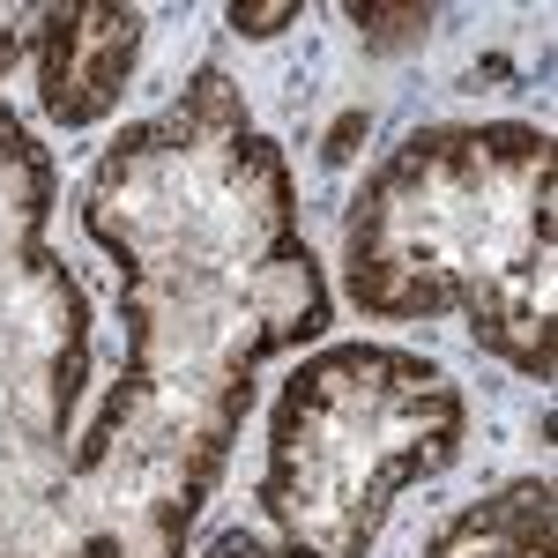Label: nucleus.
Here are the masks:
<instances>
[{
	"mask_svg": "<svg viewBox=\"0 0 558 558\" xmlns=\"http://www.w3.org/2000/svg\"><path fill=\"white\" fill-rule=\"evenodd\" d=\"M83 231L112 254L128 365L68 462L60 558H186L254 373L328 328V283L299 231L283 149L223 68H194L83 179Z\"/></svg>",
	"mask_w": 558,
	"mask_h": 558,
	"instance_id": "f257e3e1",
	"label": "nucleus"
},
{
	"mask_svg": "<svg viewBox=\"0 0 558 558\" xmlns=\"http://www.w3.org/2000/svg\"><path fill=\"white\" fill-rule=\"evenodd\" d=\"M558 149L521 120L417 128L343 216V283L373 320L462 313L492 357L551 380L558 336Z\"/></svg>",
	"mask_w": 558,
	"mask_h": 558,
	"instance_id": "f03ea898",
	"label": "nucleus"
},
{
	"mask_svg": "<svg viewBox=\"0 0 558 558\" xmlns=\"http://www.w3.org/2000/svg\"><path fill=\"white\" fill-rule=\"evenodd\" d=\"M470 402L432 357L395 343H328L268 410L260 514L276 558H365L387 507L462 454Z\"/></svg>",
	"mask_w": 558,
	"mask_h": 558,
	"instance_id": "7ed1b4c3",
	"label": "nucleus"
},
{
	"mask_svg": "<svg viewBox=\"0 0 558 558\" xmlns=\"http://www.w3.org/2000/svg\"><path fill=\"white\" fill-rule=\"evenodd\" d=\"M60 179L0 105V558L68 551L75 402L89 387V305L45 246Z\"/></svg>",
	"mask_w": 558,
	"mask_h": 558,
	"instance_id": "20e7f679",
	"label": "nucleus"
},
{
	"mask_svg": "<svg viewBox=\"0 0 558 558\" xmlns=\"http://www.w3.org/2000/svg\"><path fill=\"white\" fill-rule=\"evenodd\" d=\"M142 60V8L68 0L38 15V97L60 128H97Z\"/></svg>",
	"mask_w": 558,
	"mask_h": 558,
	"instance_id": "39448f33",
	"label": "nucleus"
},
{
	"mask_svg": "<svg viewBox=\"0 0 558 558\" xmlns=\"http://www.w3.org/2000/svg\"><path fill=\"white\" fill-rule=\"evenodd\" d=\"M558 551V499L544 476H514L492 499H476L425 544V558H551Z\"/></svg>",
	"mask_w": 558,
	"mask_h": 558,
	"instance_id": "423d86ee",
	"label": "nucleus"
},
{
	"mask_svg": "<svg viewBox=\"0 0 558 558\" xmlns=\"http://www.w3.org/2000/svg\"><path fill=\"white\" fill-rule=\"evenodd\" d=\"M350 23L365 31V45H380V52H402V45L425 38L432 8H380V0H350Z\"/></svg>",
	"mask_w": 558,
	"mask_h": 558,
	"instance_id": "0eeeda50",
	"label": "nucleus"
},
{
	"mask_svg": "<svg viewBox=\"0 0 558 558\" xmlns=\"http://www.w3.org/2000/svg\"><path fill=\"white\" fill-rule=\"evenodd\" d=\"M38 15H45V8H23V0L0 8V75H8L23 52H38Z\"/></svg>",
	"mask_w": 558,
	"mask_h": 558,
	"instance_id": "6e6552de",
	"label": "nucleus"
},
{
	"mask_svg": "<svg viewBox=\"0 0 558 558\" xmlns=\"http://www.w3.org/2000/svg\"><path fill=\"white\" fill-rule=\"evenodd\" d=\"M299 23V0H268V8H239L231 0V31L239 38H276V31H291Z\"/></svg>",
	"mask_w": 558,
	"mask_h": 558,
	"instance_id": "1a4fd4ad",
	"label": "nucleus"
},
{
	"mask_svg": "<svg viewBox=\"0 0 558 558\" xmlns=\"http://www.w3.org/2000/svg\"><path fill=\"white\" fill-rule=\"evenodd\" d=\"M202 558H276V551L260 544L254 529H223V536H216V544H209V551H202Z\"/></svg>",
	"mask_w": 558,
	"mask_h": 558,
	"instance_id": "9d476101",
	"label": "nucleus"
}]
</instances>
